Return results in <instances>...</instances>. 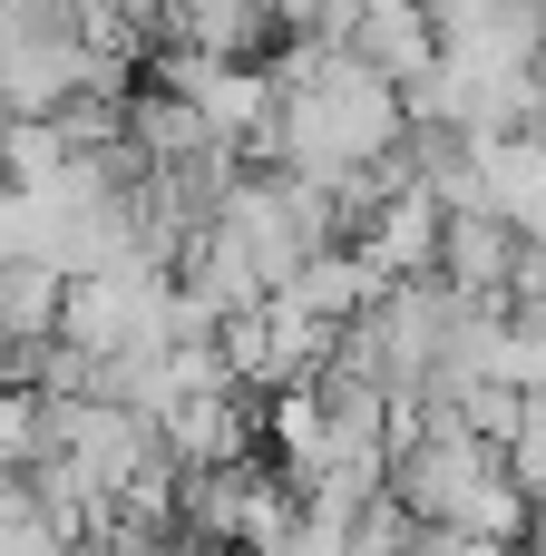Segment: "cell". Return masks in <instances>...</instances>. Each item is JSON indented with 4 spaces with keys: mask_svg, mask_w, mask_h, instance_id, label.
Masks as SVG:
<instances>
[{
    "mask_svg": "<svg viewBox=\"0 0 546 556\" xmlns=\"http://www.w3.org/2000/svg\"><path fill=\"white\" fill-rule=\"evenodd\" d=\"M528 244H537V235H518L508 215H488V205H449V225H440V274H449L459 293H488V303H508V293H518V264H528Z\"/></svg>",
    "mask_w": 546,
    "mask_h": 556,
    "instance_id": "obj_2",
    "label": "cell"
},
{
    "mask_svg": "<svg viewBox=\"0 0 546 556\" xmlns=\"http://www.w3.org/2000/svg\"><path fill=\"white\" fill-rule=\"evenodd\" d=\"M49 459V381H0V469H29Z\"/></svg>",
    "mask_w": 546,
    "mask_h": 556,
    "instance_id": "obj_3",
    "label": "cell"
},
{
    "mask_svg": "<svg viewBox=\"0 0 546 556\" xmlns=\"http://www.w3.org/2000/svg\"><path fill=\"white\" fill-rule=\"evenodd\" d=\"M244 156H264L283 176L342 195V225H352V205L371 186H391V176L420 166V147H410V88L391 68H371L352 39L293 29V49L274 59V98H264V127H254Z\"/></svg>",
    "mask_w": 546,
    "mask_h": 556,
    "instance_id": "obj_1",
    "label": "cell"
}]
</instances>
